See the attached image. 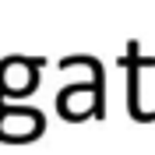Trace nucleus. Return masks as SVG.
I'll list each match as a JSON object with an SVG mask.
<instances>
[{
  "instance_id": "1",
  "label": "nucleus",
  "mask_w": 155,
  "mask_h": 155,
  "mask_svg": "<svg viewBox=\"0 0 155 155\" xmlns=\"http://www.w3.org/2000/svg\"><path fill=\"white\" fill-rule=\"evenodd\" d=\"M74 64H85L92 71V81L88 85H67L64 92L57 95V109L64 120L78 124V120H102L106 113V95H102V64L95 57H67L60 60V67H74Z\"/></svg>"
},
{
  "instance_id": "2",
  "label": "nucleus",
  "mask_w": 155,
  "mask_h": 155,
  "mask_svg": "<svg viewBox=\"0 0 155 155\" xmlns=\"http://www.w3.org/2000/svg\"><path fill=\"white\" fill-rule=\"evenodd\" d=\"M46 130V116L35 106H11V99H0V141L25 145Z\"/></svg>"
},
{
  "instance_id": "3",
  "label": "nucleus",
  "mask_w": 155,
  "mask_h": 155,
  "mask_svg": "<svg viewBox=\"0 0 155 155\" xmlns=\"http://www.w3.org/2000/svg\"><path fill=\"white\" fill-rule=\"evenodd\" d=\"M42 64L28 57H7L0 60V99H25L35 92Z\"/></svg>"
},
{
  "instance_id": "4",
  "label": "nucleus",
  "mask_w": 155,
  "mask_h": 155,
  "mask_svg": "<svg viewBox=\"0 0 155 155\" xmlns=\"http://www.w3.org/2000/svg\"><path fill=\"white\" fill-rule=\"evenodd\" d=\"M152 64H155L152 57H141L137 42H127V60H124V67H127V109H130V120H137V124H152L155 120L152 109L141 106V71L152 67Z\"/></svg>"
}]
</instances>
